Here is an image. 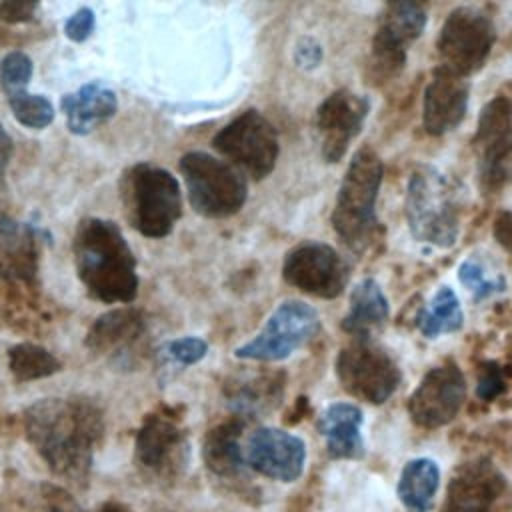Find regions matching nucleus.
<instances>
[{
    "label": "nucleus",
    "mask_w": 512,
    "mask_h": 512,
    "mask_svg": "<svg viewBox=\"0 0 512 512\" xmlns=\"http://www.w3.org/2000/svg\"><path fill=\"white\" fill-rule=\"evenodd\" d=\"M24 436L50 472L74 486H86L94 454L104 438L102 410L82 396H50L32 402L24 414Z\"/></svg>",
    "instance_id": "nucleus-1"
},
{
    "label": "nucleus",
    "mask_w": 512,
    "mask_h": 512,
    "mask_svg": "<svg viewBox=\"0 0 512 512\" xmlns=\"http://www.w3.org/2000/svg\"><path fill=\"white\" fill-rule=\"evenodd\" d=\"M76 274L102 304H130L138 294L136 256L120 226L106 218H82L72 238Z\"/></svg>",
    "instance_id": "nucleus-2"
},
{
    "label": "nucleus",
    "mask_w": 512,
    "mask_h": 512,
    "mask_svg": "<svg viewBox=\"0 0 512 512\" xmlns=\"http://www.w3.org/2000/svg\"><path fill=\"white\" fill-rule=\"evenodd\" d=\"M406 220L416 242L452 248L460 234L462 204L456 184L438 168L420 164L406 188Z\"/></svg>",
    "instance_id": "nucleus-3"
},
{
    "label": "nucleus",
    "mask_w": 512,
    "mask_h": 512,
    "mask_svg": "<svg viewBox=\"0 0 512 512\" xmlns=\"http://www.w3.org/2000/svg\"><path fill=\"white\" fill-rule=\"evenodd\" d=\"M382 176L384 166L380 156L370 146H362L354 152L340 182L332 210V228L356 252L364 250L380 230L376 198Z\"/></svg>",
    "instance_id": "nucleus-4"
},
{
    "label": "nucleus",
    "mask_w": 512,
    "mask_h": 512,
    "mask_svg": "<svg viewBox=\"0 0 512 512\" xmlns=\"http://www.w3.org/2000/svg\"><path fill=\"white\" fill-rule=\"evenodd\" d=\"M120 196L126 216L142 236H168L182 216V190L168 170L138 162L122 174Z\"/></svg>",
    "instance_id": "nucleus-5"
},
{
    "label": "nucleus",
    "mask_w": 512,
    "mask_h": 512,
    "mask_svg": "<svg viewBox=\"0 0 512 512\" xmlns=\"http://www.w3.org/2000/svg\"><path fill=\"white\" fill-rule=\"evenodd\" d=\"M188 202L204 218H228L242 210L248 198L246 178L228 162L208 152H186L178 162Z\"/></svg>",
    "instance_id": "nucleus-6"
},
{
    "label": "nucleus",
    "mask_w": 512,
    "mask_h": 512,
    "mask_svg": "<svg viewBox=\"0 0 512 512\" xmlns=\"http://www.w3.org/2000/svg\"><path fill=\"white\" fill-rule=\"evenodd\" d=\"M320 330V314L302 300H284L268 316L260 332L234 350L240 360L280 362L308 344Z\"/></svg>",
    "instance_id": "nucleus-7"
},
{
    "label": "nucleus",
    "mask_w": 512,
    "mask_h": 512,
    "mask_svg": "<svg viewBox=\"0 0 512 512\" xmlns=\"http://www.w3.org/2000/svg\"><path fill=\"white\" fill-rule=\"evenodd\" d=\"M496 40V28L482 10L460 6L452 10L436 42L440 68L462 78L478 72L488 60Z\"/></svg>",
    "instance_id": "nucleus-8"
},
{
    "label": "nucleus",
    "mask_w": 512,
    "mask_h": 512,
    "mask_svg": "<svg viewBox=\"0 0 512 512\" xmlns=\"http://www.w3.org/2000/svg\"><path fill=\"white\" fill-rule=\"evenodd\" d=\"M212 146L254 180L266 178L280 154L276 128L256 108L240 112L220 128L212 138Z\"/></svg>",
    "instance_id": "nucleus-9"
},
{
    "label": "nucleus",
    "mask_w": 512,
    "mask_h": 512,
    "mask_svg": "<svg viewBox=\"0 0 512 512\" xmlns=\"http://www.w3.org/2000/svg\"><path fill=\"white\" fill-rule=\"evenodd\" d=\"M478 182L496 192L512 180V96L498 94L486 102L472 138Z\"/></svg>",
    "instance_id": "nucleus-10"
},
{
    "label": "nucleus",
    "mask_w": 512,
    "mask_h": 512,
    "mask_svg": "<svg viewBox=\"0 0 512 512\" xmlns=\"http://www.w3.org/2000/svg\"><path fill=\"white\" fill-rule=\"evenodd\" d=\"M342 388L370 404L386 402L398 388L402 372L392 356L370 340H356L342 348L334 362Z\"/></svg>",
    "instance_id": "nucleus-11"
},
{
    "label": "nucleus",
    "mask_w": 512,
    "mask_h": 512,
    "mask_svg": "<svg viewBox=\"0 0 512 512\" xmlns=\"http://www.w3.org/2000/svg\"><path fill=\"white\" fill-rule=\"evenodd\" d=\"M282 278L310 296L336 298L348 284L350 266L330 244L308 240L286 254Z\"/></svg>",
    "instance_id": "nucleus-12"
},
{
    "label": "nucleus",
    "mask_w": 512,
    "mask_h": 512,
    "mask_svg": "<svg viewBox=\"0 0 512 512\" xmlns=\"http://www.w3.org/2000/svg\"><path fill=\"white\" fill-rule=\"evenodd\" d=\"M430 0H384L382 22L372 40V66L378 76L402 70L406 50L424 26Z\"/></svg>",
    "instance_id": "nucleus-13"
},
{
    "label": "nucleus",
    "mask_w": 512,
    "mask_h": 512,
    "mask_svg": "<svg viewBox=\"0 0 512 512\" xmlns=\"http://www.w3.org/2000/svg\"><path fill=\"white\" fill-rule=\"evenodd\" d=\"M190 444L186 432L168 414H148L134 438V462L144 474L172 480L188 464Z\"/></svg>",
    "instance_id": "nucleus-14"
},
{
    "label": "nucleus",
    "mask_w": 512,
    "mask_h": 512,
    "mask_svg": "<svg viewBox=\"0 0 512 512\" xmlns=\"http://www.w3.org/2000/svg\"><path fill=\"white\" fill-rule=\"evenodd\" d=\"M464 398L466 378L456 362L446 360L422 376L408 398V412L418 426L434 430L456 418Z\"/></svg>",
    "instance_id": "nucleus-15"
},
{
    "label": "nucleus",
    "mask_w": 512,
    "mask_h": 512,
    "mask_svg": "<svg viewBox=\"0 0 512 512\" xmlns=\"http://www.w3.org/2000/svg\"><path fill=\"white\" fill-rule=\"evenodd\" d=\"M148 318L140 308L122 306L100 314L86 332L84 346L112 364H130L140 356Z\"/></svg>",
    "instance_id": "nucleus-16"
},
{
    "label": "nucleus",
    "mask_w": 512,
    "mask_h": 512,
    "mask_svg": "<svg viewBox=\"0 0 512 512\" xmlns=\"http://www.w3.org/2000/svg\"><path fill=\"white\" fill-rule=\"evenodd\" d=\"M370 112V102L352 90L340 88L322 100L316 110V130L320 134V150L326 162H338L346 154L350 142L362 130Z\"/></svg>",
    "instance_id": "nucleus-17"
},
{
    "label": "nucleus",
    "mask_w": 512,
    "mask_h": 512,
    "mask_svg": "<svg viewBox=\"0 0 512 512\" xmlns=\"http://www.w3.org/2000/svg\"><path fill=\"white\" fill-rule=\"evenodd\" d=\"M244 456L254 472L290 484L304 472L306 442L288 430L262 426L250 434Z\"/></svg>",
    "instance_id": "nucleus-18"
},
{
    "label": "nucleus",
    "mask_w": 512,
    "mask_h": 512,
    "mask_svg": "<svg viewBox=\"0 0 512 512\" xmlns=\"http://www.w3.org/2000/svg\"><path fill=\"white\" fill-rule=\"evenodd\" d=\"M40 230L16 220L0 206V278L10 284H34L40 264Z\"/></svg>",
    "instance_id": "nucleus-19"
},
{
    "label": "nucleus",
    "mask_w": 512,
    "mask_h": 512,
    "mask_svg": "<svg viewBox=\"0 0 512 512\" xmlns=\"http://www.w3.org/2000/svg\"><path fill=\"white\" fill-rule=\"evenodd\" d=\"M468 110V84L462 76L436 66L424 90L422 122L428 134L442 136L454 130Z\"/></svg>",
    "instance_id": "nucleus-20"
},
{
    "label": "nucleus",
    "mask_w": 512,
    "mask_h": 512,
    "mask_svg": "<svg viewBox=\"0 0 512 512\" xmlns=\"http://www.w3.org/2000/svg\"><path fill=\"white\" fill-rule=\"evenodd\" d=\"M504 490V478L486 460L464 464L450 480L444 512H492Z\"/></svg>",
    "instance_id": "nucleus-21"
},
{
    "label": "nucleus",
    "mask_w": 512,
    "mask_h": 512,
    "mask_svg": "<svg viewBox=\"0 0 512 512\" xmlns=\"http://www.w3.org/2000/svg\"><path fill=\"white\" fill-rule=\"evenodd\" d=\"M244 430V418L232 416L212 430H208L202 446V458L206 468L224 482H236L244 486L246 478V456L240 448V436Z\"/></svg>",
    "instance_id": "nucleus-22"
},
{
    "label": "nucleus",
    "mask_w": 512,
    "mask_h": 512,
    "mask_svg": "<svg viewBox=\"0 0 512 512\" xmlns=\"http://www.w3.org/2000/svg\"><path fill=\"white\" fill-rule=\"evenodd\" d=\"M364 412L354 402H332L318 416V434L326 440V452L334 460L364 456Z\"/></svg>",
    "instance_id": "nucleus-23"
},
{
    "label": "nucleus",
    "mask_w": 512,
    "mask_h": 512,
    "mask_svg": "<svg viewBox=\"0 0 512 512\" xmlns=\"http://www.w3.org/2000/svg\"><path fill=\"white\" fill-rule=\"evenodd\" d=\"M60 108L64 112L68 130L76 136H86L116 114L118 98L114 90L94 80L82 84L72 94H64L60 100Z\"/></svg>",
    "instance_id": "nucleus-24"
},
{
    "label": "nucleus",
    "mask_w": 512,
    "mask_h": 512,
    "mask_svg": "<svg viewBox=\"0 0 512 512\" xmlns=\"http://www.w3.org/2000/svg\"><path fill=\"white\" fill-rule=\"evenodd\" d=\"M390 316V304L382 286L374 278H364L350 292L348 312L342 318V330L356 340H370L384 328Z\"/></svg>",
    "instance_id": "nucleus-25"
},
{
    "label": "nucleus",
    "mask_w": 512,
    "mask_h": 512,
    "mask_svg": "<svg viewBox=\"0 0 512 512\" xmlns=\"http://www.w3.org/2000/svg\"><path fill=\"white\" fill-rule=\"evenodd\" d=\"M284 394L282 372H258L232 378L226 384V398L236 416H258L272 410Z\"/></svg>",
    "instance_id": "nucleus-26"
},
{
    "label": "nucleus",
    "mask_w": 512,
    "mask_h": 512,
    "mask_svg": "<svg viewBox=\"0 0 512 512\" xmlns=\"http://www.w3.org/2000/svg\"><path fill=\"white\" fill-rule=\"evenodd\" d=\"M440 486L436 460L420 456L408 460L398 476L396 494L408 512H430Z\"/></svg>",
    "instance_id": "nucleus-27"
},
{
    "label": "nucleus",
    "mask_w": 512,
    "mask_h": 512,
    "mask_svg": "<svg viewBox=\"0 0 512 512\" xmlns=\"http://www.w3.org/2000/svg\"><path fill=\"white\" fill-rule=\"evenodd\" d=\"M462 324V304L450 286H440L416 316V326L424 338H438L440 334L458 332Z\"/></svg>",
    "instance_id": "nucleus-28"
},
{
    "label": "nucleus",
    "mask_w": 512,
    "mask_h": 512,
    "mask_svg": "<svg viewBox=\"0 0 512 512\" xmlns=\"http://www.w3.org/2000/svg\"><path fill=\"white\" fill-rule=\"evenodd\" d=\"M8 370L18 382H32L48 378L62 368V362L44 346L32 342H20L8 348Z\"/></svg>",
    "instance_id": "nucleus-29"
},
{
    "label": "nucleus",
    "mask_w": 512,
    "mask_h": 512,
    "mask_svg": "<svg viewBox=\"0 0 512 512\" xmlns=\"http://www.w3.org/2000/svg\"><path fill=\"white\" fill-rule=\"evenodd\" d=\"M6 100L14 118L30 130H44L54 120L56 110L52 102L42 94H30L28 90H22L6 96Z\"/></svg>",
    "instance_id": "nucleus-30"
},
{
    "label": "nucleus",
    "mask_w": 512,
    "mask_h": 512,
    "mask_svg": "<svg viewBox=\"0 0 512 512\" xmlns=\"http://www.w3.org/2000/svg\"><path fill=\"white\" fill-rule=\"evenodd\" d=\"M458 280L460 284L472 292L476 300H486L498 292L506 290V278L502 274H490L488 268L476 260L474 256L466 258L458 268Z\"/></svg>",
    "instance_id": "nucleus-31"
},
{
    "label": "nucleus",
    "mask_w": 512,
    "mask_h": 512,
    "mask_svg": "<svg viewBox=\"0 0 512 512\" xmlns=\"http://www.w3.org/2000/svg\"><path fill=\"white\" fill-rule=\"evenodd\" d=\"M34 66L26 52L12 50L8 52L0 62V86L6 92V96L26 90L30 78H32Z\"/></svg>",
    "instance_id": "nucleus-32"
},
{
    "label": "nucleus",
    "mask_w": 512,
    "mask_h": 512,
    "mask_svg": "<svg viewBox=\"0 0 512 512\" xmlns=\"http://www.w3.org/2000/svg\"><path fill=\"white\" fill-rule=\"evenodd\" d=\"M44 512H86L64 488L60 486H46L44 494ZM96 512H130L128 506H124L122 502H106L102 504Z\"/></svg>",
    "instance_id": "nucleus-33"
},
{
    "label": "nucleus",
    "mask_w": 512,
    "mask_h": 512,
    "mask_svg": "<svg viewBox=\"0 0 512 512\" xmlns=\"http://www.w3.org/2000/svg\"><path fill=\"white\" fill-rule=\"evenodd\" d=\"M208 352V342L200 336H184L170 340L164 346V354L178 366H192L200 362Z\"/></svg>",
    "instance_id": "nucleus-34"
},
{
    "label": "nucleus",
    "mask_w": 512,
    "mask_h": 512,
    "mask_svg": "<svg viewBox=\"0 0 512 512\" xmlns=\"http://www.w3.org/2000/svg\"><path fill=\"white\" fill-rule=\"evenodd\" d=\"M504 388H506V380L502 376V368L496 362H488L482 368V374L478 376V386H476L478 398L490 402L496 396H500Z\"/></svg>",
    "instance_id": "nucleus-35"
},
{
    "label": "nucleus",
    "mask_w": 512,
    "mask_h": 512,
    "mask_svg": "<svg viewBox=\"0 0 512 512\" xmlns=\"http://www.w3.org/2000/svg\"><path fill=\"white\" fill-rule=\"evenodd\" d=\"M96 16L92 8H78L64 24V34L72 42H84L94 32Z\"/></svg>",
    "instance_id": "nucleus-36"
},
{
    "label": "nucleus",
    "mask_w": 512,
    "mask_h": 512,
    "mask_svg": "<svg viewBox=\"0 0 512 512\" xmlns=\"http://www.w3.org/2000/svg\"><path fill=\"white\" fill-rule=\"evenodd\" d=\"M42 0H0V20L6 24L30 22Z\"/></svg>",
    "instance_id": "nucleus-37"
},
{
    "label": "nucleus",
    "mask_w": 512,
    "mask_h": 512,
    "mask_svg": "<svg viewBox=\"0 0 512 512\" xmlns=\"http://www.w3.org/2000/svg\"><path fill=\"white\" fill-rule=\"evenodd\" d=\"M322 46L312 36H302L294 46V62L304 70H314L322 62Z\"/></svg>",
    "instance_id": "nucleus-38"
},
{
    "label": "nucleus",
    "mask_w": 512,
    "mask_h": 512,
    "mask_svg": "<svg viewBox=\"0 0 512 512\" xmlns=\"http://www.w3.org/2000/svg\"><path fill=\"white\" fill-rule=\"evenodd\" d=\"M496 240L512 254V212H500L494 220Z\"/></svg>",
    "instance_id": "nucleus-39"
},
{
    "label": "nucleus",
    "mask_w": 512,
    "mask_h": 512,
    "mask_svg": "<svg viewBox=\"0 0 512 512\" xmlns=\"http://www.w3.org/2000/svg\"><path fill=\"white\" fill-rule=\"evenodd\" d=\"M12 152H14L12 138H10V134L4 130V126L0 124V182H2V178H4V172H6L8 164H10Z\"/></svg>",
    "instance_id": "nucleus-40"
}]
</instances>
